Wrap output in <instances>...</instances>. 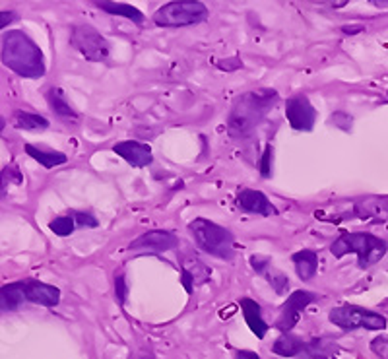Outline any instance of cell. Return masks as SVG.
Instances as JSON below:
<instances>
[{
	"label": "cell",
	"instance_id": "6da1fadb",
	"mask_svg": "<svg viewBox=\"0 0 388 359\" xmlns=\"http://www.w3.org/2000/svg\"><path fill=\"white\" fill-rule=\"evenodd\" d=\"M0 61L21 78L37 80V78L45 76L43 51L28 33H23L20 29H12L4 36Z\"/></svg>",
	"mask_w": 388,
	"mask_h": 359
},
{
	"label": "cell",
	"instance_id": "7a4b0ae2",
	"mask_svg": "<svg viewBox=\"0 0 388 359\" xmlns=\"http://www.w3.org/2000/svg\"><path fill=\"white\" fill-rule=\"evenodd\" d=\"M278 93L276 90H253V92L243 93L235 99L231 107V113L227 119V128L233 136H245L253 130L268 109L276 103Z\"/></svg>",
	"mask_w": 388,
	"mask_h": 359
},
{
	"label": "cell",
	"instance_id": "3957f363",
	"mask_svg": "<svg viewBox=\"0 0 388 359\" xmlns=\"http://www.w3.org/2000/svg\"><path fill=\"white\" fill-rule=\"evenodd\" d=\"M387 241L371 235V233H344L330 245V253L336 259H342L350 253L360 256V266L371 268L387 254Z\"/></svg>",
	"mask_w": 388,
	"mask_h": 359
},
{
	"label": "cell",
	"instance_id": "277c9868",
	"mask_svg": "<svg viewBox=\"0 0 388 359\" xmlns=\"http://www.w3.org/2000/svg\"><path fill=\"white\" fill-rule=\"evenodd\" d=\"M189 231L192 233L196 245L210 256H216L221 261H231L233 259L235 237L227 227L218 226L216 222H210L206 218H196L189 224Z\"/></svg>",
	"mask_w": 388,
	"mask_h": 359
},
{
	"label": "cell",
	"instance_id": "5b68a950",
	"mask_svg": "<svg viewBox=\"0 0 388 359\" xmlns=\"http://www.w3.org/2000/svg\"><path fill=\"white\" fill-rule=\"evenodd\" d=\"M208 18V8L198 0H177L162 6L154 14V24L159 28H187L196 26Z\"/></svg>",
	"mask_w": 388,
	"mask_h": 359
},
{
	"label": "cell",
	"instance_id": "8992f818",
	"mask_svg": "<svg viewBox=\"0 0 388 359\" xmlns=\"http://www.w3.org/2000/svg\"><path fill=\"white\" fill-rule=\"evenodd\" d=\"M332 324H336L342 331H357V328H365V331H384L387 328V318L374 313V311L363 309L357 305H342L336 309L330 311L328 315Z\"/></svg>",
	"mask_w": 388,
	"mask_h": 359
},
{
	"label": "cell",
	"instance_id": "52a82bcc",
	"mask_svg": "<svg viewBox=\"0 0 388 359\" xmlns=\"http://www.w3.org/2000/svg\"><path fill=\"white\" fill-rule=\"evenodd\" d=\"M70 43L74 49L80 51L92 63L107 61L111 53L109 41L92 26H74L70 31Z\"/></svg>",
	"mask_w": 388,
	"mask_h": 359
},
{
	"label": "cell",
	"instance_id": "ba28073f",
	"mask_svg": "<svg viewBox=\"0 0 388 359\" xmlns=\"http://www.w3.org/2000/svg\"><path fill=\"white\" fill-rule=\"evenodd\" d=\"M317 301V296L313 291H305V289H297L293 291L288 301L282 305V311H280V317L276 321V328L282 332V334H288V332L293 331V326L299 323V318L303 315V311L309 307L310 303Z\"/></svg>",
	"mask_w": 388,
	"mask_h": 359
},
{
	"label": "cell",
	"instance_id": "9c48e42d",
	"mask_svg": "<svg viewBox=\"0 0 388 359\" xmlns=\"http://www.w3.org/2000/svg\"><path fill=\"white\" fill-rule=\"evenodd\" d=\"M285 119L293 130L309 132L317 123V109L313 107L307 95H295L285 103Z\"/></svg>",
	"mask_w": 388,
	"mask_h": 359
},
{
	"label": "cell",
	"instance_id": "30bf717a",
	"mask_svg": "<svg viewBox=\"0 0 388 359\" xmlns=\"http://www.w3.org/2000/svg\"><path fill=\"white\" fill-rule=\"evenodd\" d=\"M179 245V237L173 231L165 229H152V231L142 233L138 239L128 245V251H144V253H167L171 249Z\"/></svg>",
	"mask_w": 388,
	"mask_h": 359
},
{
	"label": "cell",
	"instance_id": "8fae6325",
	"mask_svg": "<svg viewBox=\"0 0 388 359\" xmlns=\"http://www.w3.org/2000/svg\"><path fill=\"white\" fill-rule=\"evenodd\" d=\"M237 204L243 212L248 214H256V216H278V208L268 200V197L254 189H243L237 194Z\"/></svg>",
	"mask_w": 388,
	"mask_h": 359
},
{
	"label": "cell",
	"instance_id": "7c38bea8",
	"mask_svg": "<svg viewBox=\"0 0 388 359\" xmlns=\"http://www.w3.org/2000/svg\"><path fill=\"white\" fill-rule=\"evenodd\" d=\"M113 152L120 155L127 163H130L132 167H148L150 163L154 162V155H152V148L148 144H142L136 140H125L115 144Z\"/></svg>",
	"mask_w": 388,
	"mask_h": 359
},
{
	"label": "cell",
	"instance_id": "4fadbf2b",
	"mask_svg": "<svg viewBox=\"0 0 388 359\" xmlns=\"http://www.w3.org/2000/svg\"><path fill=\"white\" fill-rule=\"evenodd\" d=\"M26 299L41 307H57L61 303V289L49 283L28 280L26 282Z\"/></svg>",
	"mask_w": 388,
	"mask_h": 359
},
{
	"label": "cell",
	"instance_id": "5bb4252c",
	"mask_svg": "<svg viewBox=\"0 0 388 359\" xmlns=\"http://www.w3.org/2000/svg\"><path fill=\"white\" fill-rule=\"evenodd\" d=\"M241 311H243L245 323L248 324V328H251V332H253L254 336L258 340L264 338L266 332L270 331V326L266 324V321L262 318L261 305L254 301V299L243 297V299H241Z\"/></svg>",
	"mask_w": 388,
	"mask_h": 359
},
{
	"label": "cell",
	"instance_id": "9a60e30c",
	"mask_svg": "<svg viewBox=\"0 0 388 359\" xmlns=\"http://www.w3.org/2000/svg\"><path fill=\"white\" fill-rule=\"evenodd\" d=\"M26 301V282H12L0 288V313L18 311Z\"/></svg>",
	"mask_w": 388,
	"mask_h": 359
},
{
	"label": "cell",
	"instance_id": "2e32d148",
	"mask_svg": "<svg viewBox=\"0 0 388 359\" xmlns=\"http://www.w3.org/2000/svg\"><path fill=\"white\" fill-rule=\"evenodd\" d=\"M338 344L332 338H313L305 342L301 359H330L338 353Z\"/></svg>",
	"mask_w": 388,
	"mask_h": 359
},
{
	"label": "cell",
	"instance_id": "e0dca14e",
	"mask_svg": "<svg viewBox=\"0 0 388 359\" xmlns=\"http://www.w3.org/2000/svg\"><path fill=\"white\" fill-rule=\"evenodd\" d=\"M291 262L295 264L297 276L303 280V282H309L310 278H315L318 270V254L310 249H303L291 256Z\"/></svg>",
	"mask_w": 388,
	"mask_h": 359
},
{
	"label": "cell",
	"instance_id": "ac0fdd59",
	"mask_svg": "<svg viewBox=\"0 0 388 359\" xmlns=\"http://www.w3.org/2000/svg\"><path fill=\"white\" fill-rule=\"evenodd\" d=\"M26 154L29 157H33L36 162H39L45 170H53L57 165L68 162V157L63 152H51V150H39L33 144H26Z\"/></svg>",
	"mask_w": 388,
	"mask_h": 359
},
{
	"label": "cell",
	"instance_id": "d6986e66",
	"mask_svg": "<svg viewBox=\"0 0 388 359\" xmlns=\"http://www.w3.org/2000/svg\"><path fill=\"white\" fill-rule=\"evenodd\" d=\"M303 348V340L297 338L291 332H288V334H282L280 338L276 340L274 345H272V352L276 355H282V358H295V355H301Z\"/></svg>",
	"mask_w": 388,
	"mask_h": 359
},
{
	"label": "cell",
	"instance_id": "ffe728a7",
	"mask_svg": "<svg viewBox=\"0 0 388 359\" xmlns=\"http://www.w3.org/2000/svg\"><path fill=\"white\" fill-rule=\"evenodd\" d=\"M98 8H101L103 12L111 16H120V18H127V20L135 21V24H142L144 21V14H142L138 8L127 2H98Z\"/></svg>",
	"mask_w": 388,
	"mask_h": 359
},
{
	"label": "cell",
	"instance_id": "44dd1931",
	"mask_svg": "<svg viewBox=\"0 0 388 359\" xmlns=\"http://www.w3.org/2000/svg\"><path fill=\"white\" fill-rule=\"evenodd\" d=\"M12 125L18 130H31V132H37V130H45L49 128V120L41 117V115L28 113V111H14L12 115Z\"/></svg>",
	"mask_w": 388,
	"mask_h": 359
},
{
	"label": "cell",
	"instance_id": "7402d4cb",
	"mask_svg": "<svg viewBox=\"0 0 388 359\" xmlns=\"http://www.w3.org/2000/svg\"><path fill=\"white\" fill-rule=\"evenodd\" d=\"M47 103L49 107L58 115V117H66V119H76L78 113L70 107V103L64 98V92L61 88H51L47 92Z\"/></svg>",
	"mask_w": 388,
	"mask_h": 359
},
{
	"label": "cell",
	"instance_id": "603a6c76",
	"mask_svg": "<svg viewBox=\"0 0 388 359\" xmlns=\"http://www.w3.org/2000/svg\"><path fill=\"white\" fill-rule=\"evenodd\" d=\"M23 183V175L16 165H6L4 170L0 171V198H4L8 194V189L12 184Z\"/></svg>",
	"mask_w": 388,
	"mask_h": 359
},
{
	"label": "cell",
	"instance_id": "cb8c5ba5",
	"mask_svg": "<svg viewBox=\"0 0 388 359\" xmlns=\"http://www.w3.org/2000/svg\"><path fill=\"white\" fill-rule=\"evenodd\" d=\"M49 229L58 237H68L76 229V224H74V218L68 214V216H58V218L53 219L49 224Z\"/></svg>",
	"mask_w": 388,
	"mask_h": 359
},
{
	"label": "cell",
	"instance_id": "d4e9b609",
	"mask_svg": "<svg viewBox=\"0 0 388 359\" xmlns=\"http://www.w3.org/2000/svg\"><path fill=\"white\" fill-rule=\"evenodd\" d=\"M264 278H266L270 286L276 289V293H278V296H283V293H285V289L290 288V280H288V276L283 274V272H280V270H274V268L270 270L268 268V270L264 272Z\"/></svg>",
	"mask_w": 388,
	"mask_h": 359
},
{
	"label": "cell",
	"instance_id": "484cf974",
	"mask_svg": "<svg viewBox=\"0 0 388 359\" xmlns=\"http://www.w3.org/2000/svg\"><path fill=\"white\" fill-rule=\"evenodd\" d=\"M70 216L74 218V224L78 227H98L99 222L93 218L92 214L88 212H70Z\"/></svg>",
	"mask_w": 388,
	"mask_h": 359
},
{
	"label": "cell",
	"instance_id": "4316f807",
	"mask_svg": "<svg viewBox=\"0 0 388 359\" xmlns=\"http://www.w3.org/2000/svg\"><path fill=\"white\" fill-rule=\"evenodd\" d=\"M272 154H274V148H272V144H266V148H264V154H262L261 160V175L264 179H268L272 175Z\"/></svg>",
	"mask_w": 388,
	"mask_h": 359
},
{
	"label": "cell",
	"instance_id": "83f0119b",
	"mask_svg": "<svg viewBox=\"0 0 388 359\" xmlns=\"http://www.w3.org/2000/svg\"><path fill=\"white\" fill-rule=\"evenodd\" d=\"M352 117H350V115L347 113H334L330 117V119H328V123H330V125H334V127H338V128H342V130H352Z\"/></svg>",
	"mask_w": 388,
	"mask_h": 359
},
{
	"label": "cell",
	"instance_id": "f1b7e54d",
	"mask_svg": "<svg viewBox=\"0 0 388 359\" xmlns=\"http://www.w3.org/2000/svg\"><path fill=\"white\" fill-rule=\"evenodd\" d=\"M270 259L268 256H262V254H253L251 256V266H253L254 272H258V274L264 276V272L270 268Z\"/></svg>",
	"mask_w": 388,
	"mask_h": 359
},
{
	"label": "cell",
	"instance_id": "f546056e",
	"mask_svg": "<svg viewBox=\"0 0 388 359\" xmlns=\"http://www.w3.org/2000/svg\"><path fill=\"white\" fill-rule=\"evenodd\" d=\"M127 282H125V276L119 274L117 278H115V296H117V299H119V303L122 305L125 303V299H127Z\"/></svg>",
	"mask_w": 388,
	"mask_h": 359
},
{
	"label": "cell",
	"instance_id": "4dcf8cb0",
	"mask_svg": "<svg viewBox=\"0 0 388 359\" xmlns=\"http://www.w3.org/2000/svg\"><path fill=\"white\" fill-rule=\"evenodd\" d=\"M371 350H373L379 358L388 359V338H377L371 342Z\"/></svg>",
	"mask_w": 388,
	"mask_h": 359
},
{
	"label": "cell",
	"instance_id": "1f68e13d",
	"mask_svg": "<svg viewBox=\"0 0 388 359\" xmlns=\"http://www.w3.org/2000/svg\"><path fill=\"white\" fill-rule=\"evenodd\" d=\"M218 66L221 71H237V68H243V63H241L239 58H227L226 63H218Z\"/></svg>",
	"mask_w": 388,
	"mask_h": 359
},
{
	"label": "cell",
	"instance_id": "d6a6232c",
	"mask_svg": "<svg viewBox=\"0 0 388 359\" xmlns=\"http://www.w3.org/2000/svg\"><path fill=\"white\" fill-rule=\"evenodd\" d=\"M18 20V14L16 12H0V29L8 28L10 24H14Z\"/></svg>",
	"mask_w": 388,
	"mask_h": 359
},
{
	"label": "cell",
	"instance_id": "836d02e7",
	"mask_svg": "<svg viewBox=\"0 0 388 359\" xmlns=\"http://www.w3.org/2000/svg\"><path fill=\"white\" fill-rule=\"evenodd\" d=\"M183 283H184V288H187V291H192V286H194V276H192L187 268H183Z\"/></svg>",
	"mask_w": 388,
	"mask_h": 359
},
{
	"label": "cell",
	"instance_id": "e575fe53",
	"mask_svg": "<svg viewBox=\"0 0 388 359\" xmlns=\"http://www.w3.org/2000/svg\"><path fill=\"white\" fill-rule=\"evenodd\" d=\"M235 359H261V355L256 352H248V350H241L235 353Z\"/></svg>",
	"mask_w": 388,
	"mask_h": 359
},
{
	"label": "cell",
	"instance_id": "d590c367",
	"mask_svg": "<svg viewBox=\"0 0 388 359\" xmlns=\"http://www.w3.org/2000/svg\"><path fill=\"white\" fill-rule=\"evenodd\" d=\"M132 359H155V355L152 353V350H140V352L132 355Z\"/></svg>",
	"mask_w": 388,
	"mask_h": 359
},
{
	"label": "cell",
	"instance_id": "8d00e7d4",
	"mask_svg": "<svg viewBox=\"0 0 388 359\" xmlns=\"http://www.w3.org/2000/svg\"><path fill=\"white\" fill-rule=\"evenodd\" d=\"M363 26H344V28H342V31H344V33H360V31H363Z\"/></svg>",
	"mask_w": 388,
	"mask_h": 359
},
{
	"label": "cell",
	"instance_id": "74e56055",
	"mask_svg": "<svg viewBox=\"0 0 388 359\" xmlns=\"http://www.w3.org/2000/svg\"><path fill=\"white\" fill-rule=\"evenodd\" d=\"M4 128H6V119H4V117L0 115V132H2Z\"/></svg>",
	"mask_w": 388,
	"mask_h": 359
},
{
	"label": "cell",
	"instance_id": "f35d334b",
	"mask_svg": "<svg viewBox=\"0 0 388 359\" xmlns=\"http://www.w3.org/2000/svg\"><path fill=\"white\" fill-rule=\"evenodd\" d=\"M387 98H388V92H387Z\"/></svg>",
	"mask_w": 388,
	"mask_h": 359
}]
</instances>
